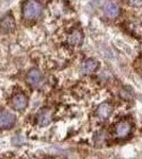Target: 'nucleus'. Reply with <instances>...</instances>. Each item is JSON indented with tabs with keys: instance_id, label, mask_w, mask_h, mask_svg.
Listing matches in <instances>:
<instances>
[{
	"instance_id": "f257e3e1",
	"label": "nucleus",
	"mask_w": 142,
	"mask_h": 159,
	"mask_svg": "<svg viewBox=\"0 0 142 159\" xmlns=\"http://www.w3.org/2000/svg\"><path fill=\"white\" fill-rule=\"evenodd\" d=\"M43 13V4L38 0H27L22 6V16L25 19L34 20L40 17Z\"/></svg>"
},
{
	"instance_id": "f03ea898",
	"label": "nucleus",
	"mask_w": 142,
	"mask_h": 159,
	"mask_svg": "<svg viewBox=\"0 0 142 159\" xmlns=\"http://www.w3.org/2000/svg\"><path fill=\"white\" fill-rule=\"evenodd\" d=\"M27 81L33 88H39L44 84V75L37 69H32L28 73Z\"/></svg>"
},
{
	"instance_id": "7ed1b4c3",
	"label": "nucleus",
	"mask_w": 142,
	"mask_h": 159,
	"mask_svg": "<svg viewBox=\"0 0 142 159\" xmlns=\"http://www.w3.org/2000/svg\"><path fill=\"white\" fill-rule=\"evenodd\" d=\"M16 123V117L9 111L0 112V129H10Z\"/></svg>"
},
{
	"instance_id": "20e7f679",
	"label": "nucleus",
	"mask_w": 142,
	"mask_h": 159,
	"mask_svg": "<svg viewBox=\"0 0 142 159\" xmlns=\"http://www.w3.org/2000/svg\"><path fill=\"white\" fill-rule=\"evenodd\" d=\"M11 105L12 107L15 110H18V111H21L24 110L28 105V99L25 94L22 93H17L15 94L14 97L12 98L11 101Z\"/></svg>"
},
{
	"instance_id": "39448f33",
	"label": "nucleus",
	"mask_w": 142,
	"mask_h": 159,
	"mask_svg": "<svg viewBox=\"0 0 142 159\" xmlns=\"http://www.w3.org/2000/svg\"><path fill=\"white\" fill-rule=\"evenodd\" d=\"M131 124L127 121H121L119 122L116 126V133L117 136L120 138H125L131 134Z\"/></svg>"
},
{
	"instance_id": "423d86ee",
	"label": "nucleus",
	"mask_w": 142,
	"mask_h": 159,
	"mask_svg": "<svg viewBox=\"0 0 142 159\" xmlns=\"http://www.w3.org/2000/svg\"><path fill=\"white\" fill-rule=\"evenodd\" d=\"M15 20L12 15H7L3 19L0 21V31L3 33H9L14 30Z\"/></svg>"
},
{
	"instance_id": "0eeeda50",
	"label": "nucleus",
	"mask_w": 142,
	"mask_h": 159,
	"mask_svg": "<svg viewBox=\"0 0 142 159\" xmlns=\"http://www.w3.org/2000/svg\"><path fill=\"white\" fill-rule=\"evenodd\" d=\"M112 106H110L108 103H103V104H101L99 107H98V109H97V115H98V117L100 118V119H102V120H105V119H107L108 117L112 115Z\"/></svg>"
},
{
	"instance_id": "6e6552de",
	"label": "nucleus",
	"mask_w": 142,
	"mask_h": 159,
	"mask_svg": "<svg viewBox=\"0 0 142 159\" xmlns=\"http://www.w3.org/2000/svg\"><path fill=\"white\" fill-rule=\"evenodd\" d=\"M83 42V33L80 30H73L68 36V43L72 46H79Z\"/></svg>"
},
{
	"instance_id": "1a4fd4ad",
	"label": "nucleus",
	"mask_w": 142,
	"mask_h": 159,
	"mask_svg": "<svg viewBox=\"0 0 142 159\" xmlns=\"http://www.w3.org/2000/svg\"><path fill=\"white\" fill-rule=\"evenodd\" d=\"M105 13H106L107 16H109L110 18H115V17H118L119 14H120V9L116 3L113 2H108V3L105 4Z\"/></svg>"
},
{
	"instance_id": "9d476101",
	"label": "nucleus",
	"mask_w": 142,
	"mask_h": 159,
	"mask_svg": "<svg viewBox=\"0 0 142 159\" xmlns=\"http://www.w3.org/2000/svg\"><path fill=\"white\" fill-rule=\"evenodd\" d=\"M98 67H99V63L95 60H87L82 65V71L84 73H91L97 70Z\"/></svg>"
},
{
	"instance_id": "9b49d317",
	"label": "nucleus",
	"mask_w": 142,
	"mask_h": 159,
	"mask_svg": "<svg viewBox=\"0 0 142 159\" xmlns=\"http://www.w3.org/2000/svg\"><path fill=\"white\" fill-rule=\"evenodd\" d=\"M38 125L40 126H46L51 122V112L49 110H43L37 117Z\"/></svg>"
},
{
	"instance_id": "f8f14e48",
	"label": "nucleus",
	"mask_w": 142,
	"mask_h": 159,
	"mask_svg": "<svg viewBox=\"0 0 142 159\" xmlns=\"http://www.w3.org/2000/svg\"><path fill=\"white\" fill-rule=\"evenodd\" d=\"M12 143L14 145H21V144H24V143L25 142V138L24 137V136H19V135H17V136H14V137L12 138Z\"/></svg>"
},
{
	"instance_id": "ddd939ff",
	"label": "nucleus",
	"mask_w": 142,
	"mask_h": 159,
	"mask_svg": "<svg viewBox=\"0 0 142 159\" xmlns=\"http://www.w3.org/2000/svg\"><path fill=\"white\" fill-rule=\"evenodd\" d=\"M131 1V3H133V4H139L141 2V0H130Z\"/></svg>"
}]
</instances>
